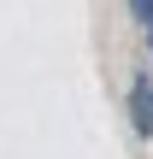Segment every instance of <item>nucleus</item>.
<instances>
[{
  "label": "nucleus",
  "instance_id": "f03ea898",
  "mask_svg": "<svg viewBox=\"0 0 153 159\" xmlns=\"http://www.w3.org/2000/svg\"><path fill=\"white\" fill-rule=\"evenodd\" d=\"M130 12H136V24L147 30V41H153V0H130Z\"/></svg>",
  "mask_w": 153,
  "mask_h": 159
},
{
  "label": "nucleus",
  "instance_id": "f257e3e1",
  "mask_svg": "<svg viewBox=\"0 0 153 159\" xmlns=\"http://www.w3.org/2000/svg\"><path fill=\"white\" fill-rule=\"evenodd\" d=\"M130 106H136V130H142V136H153V77H136Z\"/></svg>",
  "mask_w": 153,
  "mask_h": 159
}]
</instances>
